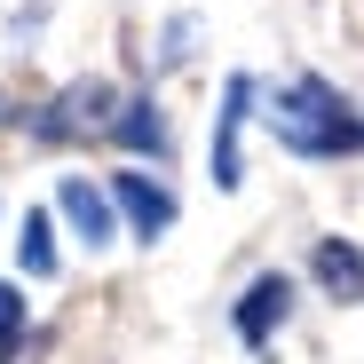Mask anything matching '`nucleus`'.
<instances>
[{"label":"nucleus","instance_id":"1","mask_svg":"<svg viewBox=\"0 0 364 364\" xmlns=\"http://www.w3.org/2000/svg\"><path fill=\"white\" fill-rule=\"evenodd\" d=\"M269 135L293 151V159H348V151H364V119H356V103L333 87V80H317V72H301V80H285L277 95H269Z\"/></svg>","mask_w":364,"mask_h":364},{"label":"nucleus","instance_id":"2","mask_svg":"<svg viewBox=\"0 0 364 364\" xmlns=\"http://www.w3.org/2000/svg\"><path fill=\"white\" fill-rule=\"evenodd\" d=\"M254 95H262V80H254V72H230L222 111H214V191H237V182H246V159H237V143H246Z\"/></svg>","mask_w":364,"mask_h":364},{"label":"nucleus","instance_id":"3","mask_svg":"<svg viewBox=\"0 0 364 364\" xmlns=\"http://www.w3.org/2000/svg\"><path fill=\"white\" fill-rule=\"evenodd\" d=\"M80 127H111V80H72L64 95L32 119L40 143H64V135H80Z\"/></svg>","mask_w":364,"mask_h":364},{"label":"nucleus","instance_id":"4","mask_svg":"<svg viewBox=\"0 0 364 364\" xmlns=\"http://www.w3.org/2000/svg\"><path fill=\"white\" fill-rule=\"evenodd\" d=\"M111 198H119V214H127V230L135 237H166L174 230V191L166 182H151V174H111Z\"/></svg>","mask_w":364,"mask_h":364},{"label":"nucleus","instance_id":"5","mask_svg":"<svg viewBox=\"0 0 364 364\" xmlns=\"http://www.w3.org/2000/svg\"><path fill=\"white\" fill-rule=\"evenodd\" d=\"M285 309H293V277H285V269H262V277L246 285V301H237V341H246V348H269V333L285 325Z\"/></svg>","mask_w":364,"mask_h":364},{"label":"nucleus","instance_id":"6","mask_svg":"<svg viewBox=\"0 0 364 364\" xmlns=\"http://www.w3.org/2000/svg\"><path fill=\"white\" fill-rule=\"evenodd\" d=\"M55 214H64L87 246H111V191H95L87 174H64V182H55Z\"/></svg>","mask_w":364,"mask_h":364},{"label":"nucleus","instance_id":"7","mask_svg":"<svg viewBox=\"0 0 364 364\" xmlns=\"http://www.w3.org/2000/svg\"><path fill=\"white\" fill-rule=\"evenodd\" d=\"M111 143L127 151V159H166V111H159L151 95L119 103V111H111Z\"/></svg>","mask_w":364,"mask_h":364},{"label":"nucleus","instance_id":"8","mask_svg":"<svg viewBox=\"0 0 364 364\" xmlns=\"http://www.w3.org/2000/svg\"><path fill=\"white\" fill-rule=\"evenodd\" d=\"M317 285L333 293V301H364V254L348 246V237H317Z\"/></svg>","mask_w":364,"mask_h":364},{"label":"nucleus","instance_id":"9","mask_svg":"<svg viewBox=\"0 0 364 364\" xmlns=\"http://www.w3.org/2000/svg\"><path fill=\"white\" fill-rule=\"evenodd\" d=\"M48 214H24V237H16V262H24V277H55V246H48Z\"/></svg>","mask_w":364,"mask_h":364},{"label":"nucleus","instance_id":"10","mask_svg":"<svg viewBox=\"0 0 364 364\" xmlns=\"http://www.w3.org/2000/svg\"><path fill=\"white\" fill-rule=\"evenodd\" d=\"M16 341H24V293H16V285H0V356H9Z\"/></svg>","mask_w":364,"mask_h":364},{"label":"nucleus","instance_id":"11","mask_svg":"<svg viewBox=\"0 0 364 364\" xmlns=\"http://www.w3.org/2000/svg\"><path fill=\"white\" fill-rule=\"evenodd\" d=\"M191 32H198V16H174V24H166V48H159V64H182V55H191Z\"/></svg>","mask_w":364,"mask_h":364},{"label":"nucleus","instance_id":"12","mask_svg":"<svg viewBox=\"0 0 364 364\" xmlns=\"http://www.w3.org/2000/svg\"><path fill=\"white\" fill-rule=\"evenodd\" d=\"M0 119H16V111H9V103H0Z\"/></svg>","mask_w":364,"mask_h":364}]
</instances>
